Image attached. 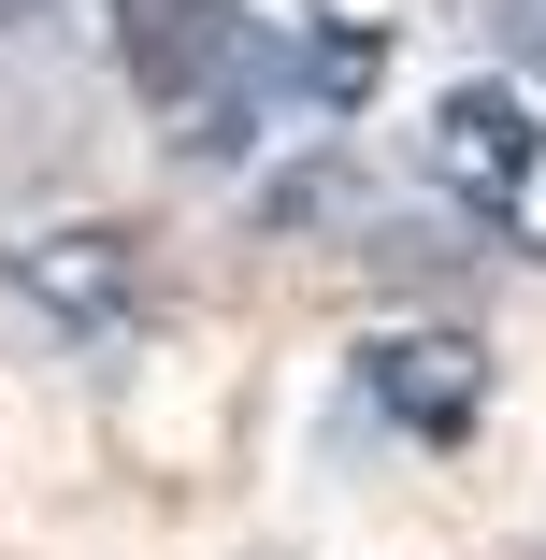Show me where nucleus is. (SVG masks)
Listing matches in <instances>:
<instances>
[{
    "instance_id": "obj_1",
    "label": "nucleus",
    "mask_w": 546,
    "mask_h": 560,
    "mask_svg": "<svg viewBox=\"0 0 546 560\" xmlns=\"http://www.w3.org/2000/svg\"><path fill=\"white\" fill-rule=\"evenodd\" d=\"M116 58H130V86L173 116L187 159H231L259 130V101H274V58L245 30V0H116Z\"/></svg>"
},
{
    "instance_id": "obj_2",
    "label": "nucleus",
    "mask_w": 546,
    "mask_h": 560,
    "mask_svg": "<svg viewBox=\"0 0 546 560\" xmlns=\"http://www.w3.org/2000/svg\"><path fill=\"white\" fill-rule=\"evenodd\" d=\"M417 159H431V187H446L461 215H489L518 259H546V116H532L518 86H461V101H431Z\"/></svg>"
},
{
    "instance_id": "obj_3",
    "label": "nucleus",
    "mask_w": 546,
    "mask_h": 560,
    "mask_svg": "<svg viewBox=\"0 0 546 560\" xmlns=\"http://www.w3.org/2000/svg\"><path fill=\"white\" fill-rule=\"evenodd\" d=\"M0 273H15L58 330H130V302H144V273H130V231H15L0 245Z\"/></svg>"
},
{
    "instance_id": "obj_4",
    "label": "nucleus",
    "mask_w": 546,
    "mask_h": 560,
    "mask_svg": "<svg viewBox=\"0 0 546 560\" xmlns=\"http://www.w3.org/2000/svg\"><path fill=\"white\" fill-rule=\"evenodd\" d=\"M360 388H374V417L388 431H475V402H489V346L475 330H388V346L360 360Z\"/></svg>"
}]
</instances>
